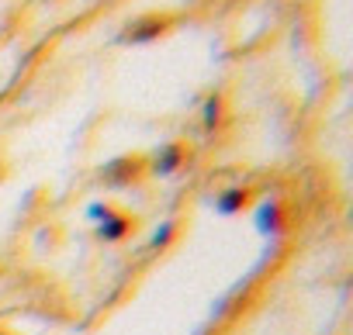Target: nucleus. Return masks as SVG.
<instances>
[{
  "label": "nucleus",
  "instance_id": "5",
  "mask_svg": "<svg viewBox=\"0 0 353 335\" xmlns=\"http://www.w3.org/2000/svg\"><path fill=\"white\" fill-rule=\"evenodd\" d=\"M253 204V191L250 187H225L222 194H215V211L219 215H243Z\"/></svg>",
  "mask_w": 353,
  "mask_h": 335
},
{
  "label": "nucleus",
  "instance_id": "8",
  "mask_svg": "<svg viewBox=\"0 0 353 335\" xmlns=\"http://www.w3.org/2000/svg\"><path fill=\"white\" fill-rule=\"evenodd\" d=\"M176 239V221L173 218H166L156 232H152V239H149V249H166L170 242Z\"/></svg>",
  "mask_w": 353,
  "mask_h": 335
},
{
  "label": "nucleus",
  "instance_id": "7",
  "mask_svg": "<svg viewBox=\"0 0 353 335\" xmlns=\"http://www.w3.org/2000/svg\"><path fill=\"white\" fill-rule=\"evenodd\" d=\"M222 125H225V94H208L201 100V128L215 131Z\"/></svg>",
  "mask_w": 353,
  "mask_h": 335
},
{
  "label": "nucleus",
  "instance_id": "6",
  "mask_svg": "<svg viewBox=\"0 0 353 335\" xmlns=\"http://www.w3.org/2000/svg\"><path fill=\"white\" fill-rule=\"evenodd\" d=\"M132 228H135V218L125 215V211H114L111 218H104V221L97 225V239H101V242H121V239H128Z\"/></svg>",
  "mask_w": 353,
  "mask_h": 335
},
{
  "label": "nucleus",
  "instance_id": "3",
  "mask_svg": "<svg viewBox=\"0 0 353 335\" xmlns=\"http://www.w3.org/2000/svg\"><path fill=\"white\" fill-rule=\"evenodd\" d=\"M253 225H256V232L267 235V239L284 235V232H288V208H284V201H277V197L260 201L256 211H253Z\"/></svg>",
  "mask_w": 353,
  "mask_h": 335
},
{
  "label": "nucleus",
  "instance_id": "4",
  "mask_svg": "<svg viewBox=\"0 0 353 335\" xmlns=\"http://www.w3.org/2000/svg\"><path fill=\"white\" fill-rule=\"evenodd\" d=\"M142 173H145V159H139V155H118V159H111V162L101 166V180L108 187H128Z\"/></svg>",
  "mask_w": 353,
  "mask_h": 335
},
{
  "label": "nucleus",
  "instance_id": "1",
  "mask_svg": "<svg viewBox=\"0 0 353 335\" xmlns=\"http://www.w3.org/2000/svg\"><path fill=\"white\" fill-rule=\"evenodd\" d=\"M166 32H170V18L166 14H139L135 21H128L118 32V42L121 45H149V42L163 39Z\"/></svg>",
  "mask_w": 353,
  "mask_h": 335
},
{
  "label": "nucleus",
  "instance_id": "2",
  "mask_svg": "<svg viewBox=\"0 0 353 335\" xmlns=\"http://www.w3.org/2000/svg\"><path fill=\"white\" fill-rule=\"evenodd\" d=\"M188 159H191V145L188 142H166V145H159L149 155V173L159 177V180H166L173 173H181L184 166H188Z\"/></svg>",
  "mask_w": 353,
  "mask_h": 335
},
{
  "label": "nucleus",
  "instance_id": "9",
  "mask_svg": "<svg viewBox=\"0 0 353 335\" xmlns=\"http://www.w3.org/2000/svg\"><path fill=\"white\" fill-rule=\"evenodd\" d=\"M118 208L114 204H108V201H90L87 208H83V215H87V221H94V225H101L104 218H111Z\"/></svg>",
  "mask_w": 353,
  "mask_h": 335
}]
</instances>
